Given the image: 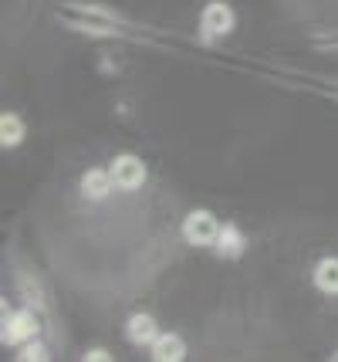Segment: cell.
I'll return each instance as SVG.
<instances>
[{
  "mask_svg": "<svg viewBox=\"0 0 338 362\" xmlns=\"http://www.w3.org/2000/svg\"><path fill=\"white\" fill-rule=\"evenodd\" d=\"M20 139H24V122L17 119L14 112H4V119H0V142L4 146H17Z\"/></svg>",
  "mask_w": 338,
  "mask_h": 362,
  "instance_id": "10",
  "label": "cell"
},
{
  "mask_svg": "<svg viewBox=\"0 0 338 362\" xmlns=\"http://www.w3.org/2000/svg\"><path fill=\"white\" fill-rule=\"evenodd\" d=\"M112 187H115L112 170H88V173L81 176V193L88 200H105L112 193Z\"/></svg>",
  "mask_w": 338,
  "mask_h": 362,
  "instance_id": "4",
  "label": "cell"
},
{
  "mask_svg": "<svg viewBox=\"0 0 338 362\" xmlns=\"http://www.w3.org/2000/svg\"><path fill=\"white\" fill-rule=\"evenodd\" d=\"M85 359H95V362H102V359H109V352H105V349H92V352H88Z\"/></svg>",
  "mask_w": 338,
  "mask_h": 362,
  "instance_id": "12",
  "label": "cell"
},
{
  "mask_svg": "<svg viewBox=\"0 0 338 362\" xmlns=\"http://www.w3.org/2000/svg\"><path fill=\"white\" fill-rule=\"evenodd\" d=\"M183 234H186L190 244L207 247V244H217V237H220V223H217V217H213L210 210H193V214L186 217V223H183Z\"/></svg>",
  "mask_w": 338,
  "mask_h": 362,
  "instance_id": "1",
  "label": "cell"
},
{
  "mask_svg": "<svg viewBox=\"0 0 338 362\" xmlns=\"http://www.w3.org/2000/svg\"><path fill=\"white\" fill-rule=\"evenodd\" d=\"M34 332H37V318H34V312H17V315H11V322H7V329H4V342H24V339H31Z\"/></svg>",
  "mask_w": 338,
  "mask_h": 362,
  "instance_id": "5",
  "label": "cell"
},
{
  "mask_svg": "<svg viewBox=\"0 0 338 362\" xmlns=\"http://www.w3.org/2000/svg\"><path fill=\"white\" fill-rule=\"evenodd\" d=\"M217 251L227 254V257H237V254L243 251V234L237 230V227L227 223L224 230H220V237H217Z\"/></svg>",
  "mask_w": 338,
  "mask_h": 362,
  "instance_id": "9",
  "label": "cell"
},
{
  "mask_svg": "<svg viewBox=\"0 0 338 362\" xmlns=\"http://www.w3.org/2000/svg\"><path fill=\"white\" fill-rule=\"evenodd\" d=\"M112 180H115V187H122V189H135V187H143L145 183V166H143V159L139 156H115L112 163Z\"/></svg>",
  "mask_w": 338,
  "mask_h": 362,
  "instance_id": "2",
  "label": "cell"
},
{
  "mask_svg": "<svg viewBox=\"0 0 338 362\" xmlns=\"http://www.w3.org/2000/svg\"><path fill=\"white\" fill-rule=\"evenodd\" d=\"M183 356H186V346H183L179 335H159L152 342V359L156 362H179Z\"/></svg>",
  "mask_w": 338,
  "mask_h": 362,
  "instance_id": "6",
  "label": "cell"
},
{
  "mask_svg": "<svg viewBox=\"0 0 338 362\" xmlns=\"http://www.w3.org/2000/svg\"><path fill=\"white\" fill-rule=\"evenodd\" d=\"M20 359H44V349L37 346V342H34V346L24 349V356H20Z\"/></svg>",
  "mask_w": 338,
  "mask_h": 362,
  "instance_id": "11",
  "label": "cell"
},
{
  "mask_svg": "<svg viewBox=\"0 0 338 362\" xmlns=\"http://www.w3.org/2000/svg\"><path fill=\"white\" fill-rule=\"evenodd\" d=\"M200 24H203V34H207V37H224V34L234 31V11H230L227 4H220V0H213V4H207Z\"/></svg>",
  "mask_w": 338,
  "mask_h": 362,
  "instance_id": "3",
  "label": "cell"
},
{
  "mask_svg": "<svg viewBox=\"0 0 338 362\" xmlns=\"http://www.w3.org/2000/svg\"><path fill=\"white\" fill-rule=\"evenodd\" d=\"M129 339L132 342H139V346H152V342L159 339L156 322H152L149 315H132L129 318Z\"/></svg>",
  "mask_w": 338,
  "mask_h": 362,
  "instance_id": "7",
  "label": "cell"
},
{
  "mask_svg": "<svg viewBox=\"0 0 338 362\" xmlns=\"http://www.w3.org/2000/svg\"><path fill=\"white\" fill-rule=\"evenodd\" d=\"M315 284L322 288L325 295H338V257H325L322 264L315 268Z\"/></svg>",
  "mask_w": 338,
  "mask_h": 362,
  "instance_id": "8",
  "label": "cell"
}]
</instances>
